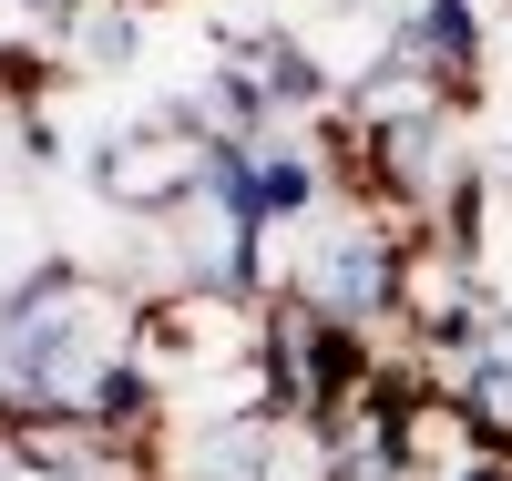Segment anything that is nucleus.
Returning <instances> with one entry per match:
<instances>
[{"label":"nucleus","instance_id":"obj_1","mask_svg":"<svg viewBox=\"0 0 512 481\" xmlns=\"http://www.w3.org/2000/svg\"><path fill=\"white\" fill-rule=\"evenodd\" d=\"M144 308L134 297L93 287L62 256H31V267L0 287V420H31V410H62L82 420L93 379L113 359H134Z\"/></svg>","mask_w":512,"mask_h":481},{"label":"nucleus","instance_id":"obj_2","mask_svg":"<svg viewBox=\"0 0 512 481\" xmlns=\"http://www.w3.org/2000/svg\"><path fill=\"white\" fill-rule=\"evenodd\" d=\"M390 205L369 195H328L297 236H277V287L267 297H297L338 328H390L400 318V287H410V236L420 226H379Z\"/></svg>","mask_w":512,"mask_h":481},{"label":"nucleus","instance_id":"obj_3","mask_svg":"<svg viewBox=\"0 0 512 481\" xmlns=\"http://www.w3.org/2000/svg\"><path fill=\"white\" fill-rule=\"evenodd\" d=\"M277 451V410L236 400V410H164V430L144 441V481H267Z\"/></svg>","mask_w":512,"mask_h":481},{"label":"nucleus","instance_id":"obj_4","mask_svg":"<svg viewBox=\"0 0 512 481\" xmlns=\"http://www.w3.org/2000/svg\"><path fill=\"white\" fill-rule=\"evenodd\" d=\"M379 52H390L400 72H420V82H441V93L461 103L482 82V52H492V41H482V0H410Z\"/></svg>","mask_w":512,"mask_h":481},{"label":"nucleus","instance_id":"obj_5","mask_svg":"<svg viewBox=\"0 0 512 481\" xmlns=\"http://www.w3.org/2000/svg\"><path fill=\"white\" fill-rule=\"evenodd\" d=\"M216 52H236V62L256 72V93H267L277 123H318V113L338 103L318 41H297V31H277V21H267V31H216Z\"/></svg>","mask_w":512,"mask_h":481}]
</instances>
